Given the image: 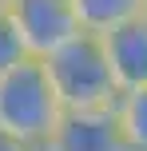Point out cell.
I'll return each instance as SVG.
<instances>
[{
    "mask_svg": "<svg viewBox=\"0 0 147 151\" xmlns=\"http://www.w3.org/2000/svg\"><path fill=\"white\" fill-rule=\"evenodd\" d=\"M40 151H135V147L127 143L115 107H92V111H64Z\"/></svg>",
    "mask_w": 147,
    "mask_h": 151,
    "instance_id": "obj_4",
    "label": "cell"
},
{
    "mask_svg": "<svg viewBox=\"0 0 147 151\" xmlns=\"http://www.w3.org/2000/svg\"><path fill=\"white\" fill-rule=\"evenodd\" d=\"M4 4H8V0H4Z\"/></svg>",
    "mask_w": 147,
    "mask_h": 151,
    "instance_id": "obj_12",
    "label": "cell"
},
{
    "mask_svg": "<svg viewBox=\"0 0 147 151\" xmlns=\"http://www.w3.org/2000/svg\"><path fill=\"white\" fill-rule=\"evenodd\" d=\"M72 8H76V16H80V28L108 32V28H115V24L139 16L143 0H72Z\"/></svg>",
    "mask_w": 147,
    "mask_h": 151,
    "instance_id": "obj_6",
    "label": "cell"
},
{
    "mask_svg": "<svg viewBox=\"0 0 147 151\" xmlns=\"http://www.w3.org/2000/svg\"><path fill=\"white\" fill-rule=\"evenodd\" d=\"M0 151H40V147L36 143H24L20 135H12V131L0 127Z\"/></svg>",
    "mask_w": 147,
    "mask_h": 151,
    "instance_id": "obj_9",
    "label": "cell"
},
{
    "mask_svg": "<svg viewBox=\"0 0 147 151\" xmlns=\"http://www.w3.org/2000/svg\"><path fill=\"white\" fill-rule=\"evenodd\" d=\"M8 16H12L16 32H20L28 56H48L80 32V16L72 0H8Z\"/></svg>",
    "mask_w": 147,
    "mask_h": 151,
    "instance_id": "obj_3",
    "label": "cell"
},
{
    "mask_svg": "<svg viewBox=\"0 0 147 151\" xmlns=\"http://www.w3.org/2000/svg\"><path fill=\"white\" fill-rule=\"evenodd\" d=\"M44 68L64 111H92V107L119 104V83L111 76L100 32L80 28L72 40H64L60 48H52L44 56Z\"/></svg>",
    "mask_w": 147,
    "mask_h": 151,
    "instance_id": "obj_1",
    "label": "cell"
},
{
    "mask_svg": "<svg viewBox=\"0 0 147 151\" xmlns=\"http://www.w3.org/2000/svg\"><path fill=\"white\" fill-rule=\"evenodd\" d=\"M24 56H28V48H24V40H20V32H16L8 8L0 4V76L12 68V64H20Z\"/></svg>",
    "mask_w": 147,
    "mask_h": 151,
    "instance_id": "obj_8",
    "label": "cell"
},
{
    "mask_svg": "<svg viewBox=\"0 0 147 151\" xmlns=\"http://www.w3.org/2000/svg\"><path fill=\"white\" fill-rule=\"evenodd\" d=\"M0 4H4V0H0Z\"/></svg>",
    "mask_w": 147,
    "mask_h": 151,
    "instance_id": "obj_11",
    "label": "cell"
},
{
    "mask_svg": "<svg viewBox=\"0 0 147 151\" xmlns=\"http://www.w3.org/2000/svg\"><path fill=\"white\" fill-rule=\"evenodd\" d=\"M103 52H108L111 76H115L119 91H131L147 83V16H131V20L115 24V28L100 32Z\"/></svg>",
    "mask_w": 147,
    "mask_h": 151,
    "instance_id": "obj_5",
    "label": "cell"
},
{
    "mask_svg": "<svg viewBox=\"0 0 147 151\" xmlns=\"http://www.w3.org/2000/svg\"><path fill=\"white\" fill-rule=\"evenodd\" d=\"M143 16H147V0H143Z\"/></svg>",
    "mask_w": 147,
    "mask_h": 151,
    "instance_id": "obj_10",
    "label": "cell"
},
{
    "mask_svg": "<svg viewBox=\"0 0 147 151\" xmlns=\"http://www.w3.org/2000/svg\"><path fill=\"white\" fill-rule=\"evenodd\" d=\"M64 107L48 80L44 56H24L0 76V127L20 135L24 143L44 147L52 127L60 123Z\"/></svg>",
    "mask_w": 147,
    "mask_h": 151,
    "instance_id": "obj_2",
    "label": "cell"
},
{
    "mask_svg": "<svg viewBox=\"0 0 147 151\" xmlns=\"http://www.w3.org/2000/svg\"><path fill=\"white\" fill-rule=\"evenodd\" d=\"M119 123H123V135L135 151H147V83L131 91H119Z\"/></svg>",
    "mask_w": 147,
    "mask_h": 151,
    "instance_id": "obj_7",
    "label": "cell"
}]
</instances>
